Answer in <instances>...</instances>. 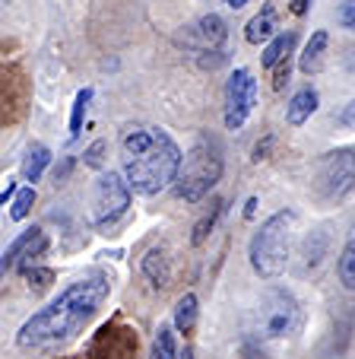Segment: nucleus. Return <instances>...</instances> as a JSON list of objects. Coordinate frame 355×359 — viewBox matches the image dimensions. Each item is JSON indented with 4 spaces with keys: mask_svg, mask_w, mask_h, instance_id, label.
<instances>
[{
    "mask_svg": "<svg viewBox=\"0 0 355 359\" xmlns=\"http://www.w3.org/2000/svg\"><path fill=\"white\" fill-rule=\"evenodd\" d=\"M327 41H330V35L323 32V29H317L314 35L308 39V45H305V51H302V57H298V70L302 74H317L321 70V64H323V51H327Z\"/></svg>",
    "mask_w": 355,
    "mask_h": 359,
    "instance_id": "2eb2a0df",
    "label": "nucleus"
},
{
    "mask_svg": "<svg viewBox=\"0 0 355 359\" xmlns=\"http://www.w3.org/2000/svg\"><path fill=\"white\" fill-rule=\"evenodd\" d=\"M197 305H200V302H197L194 292H184V296L178 299V305H174V327H178L181 334H190V331H194L197 312H200Z\"/></svg>",
    "mask_w": 355,
    "mask_h": 359,
    "instance_id": "a211bd4d",
    "label": "nucleus"
},
{
    "mask_svg": "<svg viewBox=\"0 0 355 359\" xmlns=\"http://www.w3.org/2000/svg\"><path fill=\"white\" fill-rule=\"evenodd\" d=\"M32 203H35V188L29 184V188H22L20 194L13 197V203H10V219H16V223L26 219L29 213H32Z\"/></svg>",
    "mask_w": 355,
    "mask_h": 359,
    "instance_id": "5701e85b",
    "label": "nucleus"
},
{
    "mask_svg": "<svg viewBox=\"0 0 355 359\" xmlns=\"http://www.w3.org/2000/svg\"><path fill=\"white\" fill-rule=\"evenodd\" d=\"M178 356H181V353L174 346L172 327H159V334H155V340H153V350H149V359H178Z\"/></svg>",
    "mask_w": 355,
    "mask_h": 359,
    "instance_id": "aec40b11",
    "label": "nucleus"
},
{
    "mask_svg": "<svg viewBox=\"0 0 355 359\" xmlns=\"http://www.w3.org/2000/svg\"><path fill=\"white\" fill-rule=\"evenodd\" d=\"M219 213H222V201H213L209 213H203V219L194 226V236H190V245H203V242H207V236L213 232V226H216V219H219Z\"/></svg>",
    "mask_w": 355,
    "mask_h": 359,
    "instance_id": "4be33fe9",
    "label": "nucleus"
},
{
    "mask_svg": "<svg viewBox=\"0 0 355 359\" xmlns=\"http://www.w3.org/2000/svg\"><path fill=\"white\" fill-rule=\"evenodd\" d=\"M26 109V76L16 64L4 67V124H13Z\"/></svg>",
    "mask_w": 355,
    "mask_h": 359,
    "instance_id": "9b49d317",
    "label": "nucleus"
},
{
    "mask_svg": "<svg viewBox=\"0 0 355 359\" xmlns=\"http://www.w3.org/2000/svg\"><path fill=\"white\" fill-rule=\"evenodd\" d=\"M314 188L327 201H342L355 191V147H336L314 163Z\"/></svg>",
    "mask_w": 355,
    "mask_h": 359,
    "instance_id": "423d86ee",
    "label": "nucleus"
},
{
    "mask_svg": "<svg viewBox=\"0 0 355 359\" xmlns=\"http://www.w3.org/2000/svg\"><path fill=\"white\" fill-rule=\"evenodd\" d=\"M13 194H16V182H13V178H7V184H4V194H0V201L7 203Z\"/></svg>",
    "mask_w": 355,
    "mask_h": 359,
    "instance_id": "cd10ccee",
    "label": "nucleus"
},
{
    "mask_svg": "<svg viewBox=\"0 0 355 359\" xmlns=\"http://www.w3.org/2000/svg\"><path fill=\"white\" fill-rule=\"evenodd\" d=\"M336 22L342 29H352L355 32V0H340V7H336Z\"/></svg>",
    "mask_w": 355,
    "mask_h": 359,
    "instance_id": "a878e982",
    "label": "nucleus"
},
{
    "mask_svg": "<svg viewBox=\"0 0 355 359\" xmlns=\"http://www.w3.org/2000/svg\"><path fill=\"white\" fill-rule=\"evenodd\" d=\"M108 292H111V280L102 271L70 283L57 299H51L29 321H22L20 334H16V344L22 350H51V346L70 344L99 315Z\"/></svg>",
    "mask_w": 355,
    "mask_h": 359,
    "instance_id": "f257e3e1",
    "label": "nucleus"
},
{
    "mask_svg": "<svg viewBox=\"0 0 355 359\" xmlns=\"http://www.w3.org/2000/svg\"><path fill=\"white\" fill-rule=\"evenodd\" d=\"M305 327V309L302 302L282 286H270L257 299L254 312H251V340L257 344H286Z\"/></svg>",
    "mask_w": 355,
    "mask_h": 359,
    "instance_id": "7ed1b4c3",
    "label": "nucleus"
},
{
    "mask_svg": "<svg viewBox=\"0 0 355 359\" xmlns=\"http://www.w3.org/2000/svg\"><path fill=\"white\" fill-rule=\"evenodd\" d=\"M22 277L29 280V286L35 283V290H45V286L54 280V273L48 271V267H26V271H22Z\"/></svg>",
    "mask_w": 355,
    "mask_h": 359,
    "instance_id": "393cba45",
    "label": "nucleus"
},
{
    "mask_svg": "<svg viewBox=\"0 0 355 359\" xmlns=\"http://www.w3.org/2000/svg\"><path fill=\"white\" fill-rule=\"evenodd\" d=\"M45 245H48L45 229H39V226L26 229L13 245H10L7 251H4V271H10V267H16V264L26 267V261L39 258L41 251H45Z\"/></svg>",
    "mask_w": 355,
    "mask_h": 359,
    "instance_id": "f8f14e48",
    "label": "nucleus"
},
{
    "mask_svg": "<svg viewBox=\"0 0 355 359\" xmlns=\"http://www.w3.org/2000/svg\"><path fill=\"white\" fill-rule=\"evenodd\" d=\"M352 67H355V57H352Z\"/></svg>",
    "mask_w": 355,
    "mask_h": 359,
    "instance_id": "473e14b6",
    "label": "nucleus"
},
{
    "mask_svg": "<svg viewBox=\"0 0 355 359\" xmlns=\"http://www.w3.org/2000/svg\"><path fill=\"white\" fill-rule=\"evenodd\" d=\"M257 105V80L251 70L238 67L225 83V128L242 130Z\"/></svg>",
    "mask_w": 355,
    "mask_h": 359,
    "instance_id": "6e6552de",
    "label": "nucleus"
},
{
    "mask_svg": "<svg viewBox=\"0 0 355 359\" xmlns=\"http://www.w3.org/2000/svg\"><path fill=\"white\" fill-rule=\"evenodd\" d=\"M89 102H92V89H80L76 93V99H74V111H70V140H76L80 137V130H83V118H86V111H89Z\"/></svg>",
    "mask_w": 355,
    "mask_h": 359,
    "instance_id": "6ab92c4d",
    "label": "nucleus"
},
{
    "mask_svg": "<svg viewBox=\"0 0 355 359\" xmlns=\"http://www.w3.org/2000/svg\"><path fill=\"white\" fill-rule=\"evenodd\" d=\"M314 111H317V93L314 89H298L286 105V121L292 124V128H302Z\"/></svg>",
    "mask_w": 355,
    "mask_h": 359,
    "instance_id": "ddd939ff",
    "label": "nucleus"
},
{
    "mask_svg": "<svg viewBox=\"0 0 355 359\" xmlns=\"http://www.w3.org/2000/svg\"><path fill=\"white\" fill-rule=\"evenodd\" d=\"M292 242H295V213L279 210L260 223V229L251 236L248 261L251 271L263 280H276L292 261Z\"/></svg>",
    "mask_w": 355,
    "mask_h": 359,
    "instance_id": "20e7f679",
    "label": "nucleus"
},
{
    "mask_svg": "<svg viewBox=\"0 0 355 359\" xmlns=\"http://www.w3.org/2000/svg\"><path fill=\"white\" fill-rule=\"evenodd\" d=\"M244 39H248L251 45H263V41L276 39V10L270 7V4L248 22V26H244Z\"/></svg>",
    "mask_w": 355,
    "mask_h": 359,
    "instance_id": "4468645a",
    "label": "nucleus"
},
{
    "mask_svg": "<svg viewBox=\"0 0 355 359\" xmlns=\"http://www.w3.org/2000/svg\"><path fill=\"white\" fill-rule=\"evenodd\" d=\"M340 283L349 292H355V238H349V245L340 255Z\"/></svg>",
    "mask_w": 355,
    "mask_h": 359,
    "instance_id": "412c9836",
    "label": "nucleus"
},
{
    "mask_svg": "<svg viewBox=\"0 0 355 359\" xmlns=\"http://www.w3.org/2000/svg\"><path fill=\"white\" fill-rule=\"evenodd\" d=\"M225 4H228V7H232V10H242L244 4H248V0H225Z\"/></svg>",
    "mask_w": 355,
    "mask_h": 359,
    "instance_id": "7c9ffc66",
    "label": "nucleus"
},
{
    "mask_svg": "<svg viewBox=\"0 0 355 359\" xmlns=\"http://www.w3.org/2000/svg\"><path fill=\"white\" fill-rule=\"evenodd\" d=\"M184 41H188L194 51H209V55H213L216 48L225 41V22L216 13L200 16L197 22H190V26L184 29Z\"/></svg>",
    "mask_w": 355,
    "mask_h": 359,
    "instance_id": "9d476101",
    "label": "nucleus"
},
{
    "mask_svg": "<svg viewBox=\"0 0 355 359\" xmlns=\"http://www.w3.org/2000/svg\"><path fill=\"white\" fill-rule=\"evenodd\" d=\"M288 4H292V13L295 16H302L305 10H308V0H288Z\"/></svg>",
    "mask_w": 355,
    "mask_h": 359,
    "instance_id": "c85d7f7f",
    "label": "nucleus"
},
{
    "mask_svg": "<svg viewBox=\"0 0 355 359\" xmlns=\"http://www.w3.org/2000/svg\"><path fill=\"white\" fill-rule=\"evenodd\" d=\"M292 48H295V32H282V35H276V39L270 41L267 48H263V57H260L263 70H276L288 55H292Z\"/></svg>",
    "mask_w": 355,
    "mask_h": 359,
    "instance_id": "dca6fc26",
    "label": "nucleus"
},
{
    "mask_svg": "<svg viewBox=\"0 0 355 359\" xmlns=\"http://www.w3.org/2000/svg\"><path fill=\"white\" fill-rule=\"evenodd\" d=\"M222 149L216 147L213 140H197L190 147V153L184 156V165H181V175L174 182V191L181 197L184 203H197L209 194V191L219 184L222 178Z\"/></svg>",
    "mask_w": 355,
    "mask_h": 359,
    "instance_id": "39448f33",
    "label": "nucleus"
},
{
    "mask_svg": "<svg viewBox=\"0 0 355 359\" xmlns=\"http://www.w3.org/2000/svg\"><path fill=\"white\" fill-rule=\"evenodd\" d=\"M178 359H194V350H190V346H184V353Z\"/></svg>",
    "mask_w": 355,
    "mask_h": 359,
    "instance_id": "2f4dec72",
    "label": "nucleus"
},
{
    "mask_svg": "<svg viewBox=\"0 0 355 359\" xmlns=\"http://www.w3.org/2000/svg\"><path fill=\"white\" fill-rule=\"evenodd\" d=\"M130 210V184L118 172H102L92 188V223L99 229H114Z\"/></svg>",
    "mask_w": 355,
    "mask_h": 359,
    "instance_id": "0eeeda50",
    "label": "nucleus"
},
{
    "mask_svg": "<svg viewBox=\"0 0 355 359\" xmlns=\"http://www.w3.org/2000/svg\"><path fill=\"white\" fill-rule=\"evenodd\" d=\"M121 165L130 191L153 197L181 175L184 156L178 143L155 124H127L121 130Z\"/></svg>",
    "mask_w": 355,
    "mask_h": 359,
    "instance_id": "f03ea898",
    "label": "nucleus"
},
{
    "mask_svg": "<svg viewBox=\"0 0 355 359\" xmlns=\"http://www.w3.org/2000/svg\"><path fill=\"white\" fill-rule=\"evenodd\" d=\"M336 121H340V124H342V128H355V99H352V102H349L346 109H342V111H340V118H336Z\"/></svg>",
    "mask_w": 355,
    "mask_h": 359,
    "instance_id": "bb28decb",
    "label": "nucleus"
},
{
    "mask_svg": "<svg viewBox=\"0 0 355 359\" xmlns=\"http://www.w3.org/2000/svg\"><path fill=\"white\" fill-rule=\"evenodd\" d=\"M143 273L146 280L155 286V290H168L174 283V251L168 242H159L146 251L143 258Z\"/></svg>",
    "mask_w": 355,
    "mask_h": 359,
    "instance_id": "1a4fd4ad",
    "label": "nucleus"
},
{
    "mask_svg": "<svg viewBox=\"0 0 355 359\" xmlns=\"http://www.w3.org/2000/svg\"><path fill=\"white\" fill-rule=\"evenodd\" d=\"M48 163H51V149L41 147V143H32V147L26 149V159H22V178L35 184L41 175H45Z\"/></svg>",
    "mask_w": 355,
    "mask_h": 359,
    "instance_id": "f3484780",
    "label": "nucleus"
},
{
    "mask_svg": "<svg viewBox=\"0 0 355 359\" xmlns=\"http://www.w3.org/2000/svg\"><path fill=\"white\" fill-rule=\"evenodd\" d=\"M254 210H257V197H251V201H248V207H244V217H254Z\"/></svg>",
    "mask_w": 355,
    "mask_h": 359,
    "instance_id": "c756f323",
    "label": "nucleus"
},
{
    "mask_svg": "<svg viewBox=\"0 0 355 359\" xmlns=\"http://www.w3.org/2000/svg\"><path fill=\"white\" fill-rule=\"evenodd\" d=\"M105 149H108L105 140H95L92 147L83 153V163H86L89 169H102V165H105Z\"/></svg>",
    "mask_w": 355,
    "mask_h": 359,
    "instance_id": "b1692460",
    "label": "nucleus"
}]
</instances>
